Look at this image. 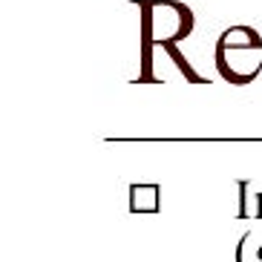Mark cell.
Segmentation results:
<instances>
[{
	"instance_id": "6da1fadb",
	"label": "cell",
	"mask_w": 262,
	"mask_h": 262,
	"mask_svg": "<svg viewBox=\"0 0 262 262\" xmlns=\"http://www.w3.org/2000/svg\"><path fill=\"white\" fill-rule=\"evenodd\" d=\"M136 6L141 9V75L136 81L139 84H162L153 75V9H150V0H136Z\"/></svg>"
},
{
	"instance_id": "3957f363",
	"label": "cell",
	"mask_w": 262,
	"mask_h": 262,
	"mask_svg": "<svg viewBox=\"0 0 262 262\" xmlns=\"http://www.w3.org/2000/svg\"><path fill=\"white\" fill-rule=\"evenodd\" d=\"M159 43H162V47L170 52L173 63H176L179 70H182V75H185L187 81H190V84H202V86H208V84H210L208 78H205V75H199V72H196V70L190 67V63H187V58H185V55H182V52L176 49V43H173V40H159Z\"/></svg>"
},
{
	"instance_id": "277c9868",
	"label": "cell",
	"mask_w": 262,
	"mask_h": 262,
	"mask_svg": "<svg viewBox=\"0 0 262 262\" xmlns=\"http://www.w3.org/2000/svg\"><path fill=\"white\" fill-rule=\"evenodd\" d=\"M248 187H251V179H239V208H236V219H248L251 210H248Z\"/></svg>"
},
{
	"instance_id": "5b68a950",
	"label": "cell",
	"mask_w": 262,
	"mask_h": 262,
	"mask_svg": "<svg viewBox=\"0 0 262 262\" xmlns=\"http://www.w3.org/2000/svg\"><path fill=\"white\" fill-rule=\"evenodd\" d=\"M256 219H262V193H259V196H256Z\"/></svg>"
},
{
	"instance_id": "7a4b0ae2",
	"label": "cell",
	"mask_w": 262,
	"mask_h": 262,
	"mask_svg": "<svg viewBox=\"0 0 262 262\" xmlns=\"http://www.w3.org/2000/svg\"><path fill=\"white\" fill-rule=\"evenodd\" d=\"M162 185H150V182H133L130 185V213H159L162 210Z\"/></svg>"
},
{
	"instance_id": "8992f818",
	"label": "cell",
	"mask_w": 262,
	"mask_h": 262,
	"mask_svg": "<svg viewBox=\"0 0 262 262\" xmlns=\"http://www.w3.org/2000/svg\"><path fill=\"white\" fill-rule=\"evenodd\" d=\"M256 259H259V262H262V248H259V251H256Z\"/></svg>"
}]
</instances>
